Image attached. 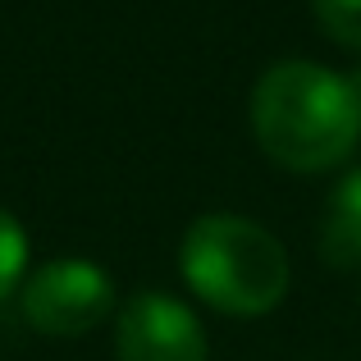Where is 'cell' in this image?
Listing matches in <instances>:
<instances>
[{
  "label": "cell",
  "mask_w": 361,
  "mask_h": 361,
  "mask_svg": "<svg viewBox=\"0 0 361 361\" xmlns=\"http://www.w3.org/2000/svg\"><path fill=\"white\" fill-rule=\"evenodd\" d=\"M252 133L288 174L334 169L361 142V92L316 60H279L252 87Z\"/></svg>",
  "instance_id": "obj_1"
},
{
  "label": "cell",
  "mask_w": 361,
  "mask_h": 361,
  "mask_svg": "<svg viewBox=\"0 0 361 361\" xmlns=\"http://www.w3.org/2000/svg\"><path fill=\"white\" fill-rule=\"evenodd\" d=\"M183 283L224 316H265L288 298L293 265L283 243L247 215L215 211L188 224L178 247Z\"/></svg>",
  "instance_id": "obj_2"
},
{
  "label": "cell",
  "mask_w": 361,
  "mask_h": 361,
  "mask_svg": "<svg viewBox=\"0 0 361 361\" xmlns=\"http://www.w3.org/2000/svg\"><path fill=\"white\" fill-rule=\"evenodd\" d=\"M18 307L37 334L82 338L115 311V279L87 256H55L23 279Z\"/></svg>",
  "instance_id": "obj_3"
},
{
  "label": "cell",
  "mask_w": 361,
  "mask_h": 361,
  "mask_svg": "<svg viewBox=\"0 0 361 361\" xmlns=\"http://www.w3.org/2000/svg\"><path fill=\"white\" fill-rule=\"evenodd\" d=\"M115 357L119 361H211L202 320L174 293H133L115 320Z\"/></svg>",
  "instance_id": "obj_4"
},
{
  "label": "cell",
  "mask_w": 361,
  "mask_h": 361,
  "mask_svg": "<svg viewBox=\"0 0 361 361\" xmlns=\"http://www.w3.org/2000/svg\"><path fill=\"white\" fill-rule=\"evenodd\" d=\"M320 256L334 270H353L361 265V165L338 178V188L325 202V220H320Z\"/></svg>",
  "instance_id": "obj_5"
},
{
  "label": "cell",
  "mask_w": 361,
  "mask_h": 361,
  "mask_svg": "<svg viewBox=\"0 0 361 361\" xmlns=\"http://www.w3.org/2000/svg\"><path fill=\"white\" fill-rule=\"evenodd\" d=\"M23 274H27V233L9 211H0V298H9L23 283Z\"/></svg>",
  "instance_id": "obj_6"
},
{
  "label": "cell",
  "mask_w": 361,
  "mask_h": 361,
  "mask_svg": "<svg viewBox=\"0 0 361 361\" xmlns=\"http://www.w3.org/2000/svg\"><path fill=\"white\" fill-rule=\"evenodd\" d=\"M311 14L343 51H361V0H311Z\"/></svg>",
  "instance_id": "obj_7"
}]
</instances>
